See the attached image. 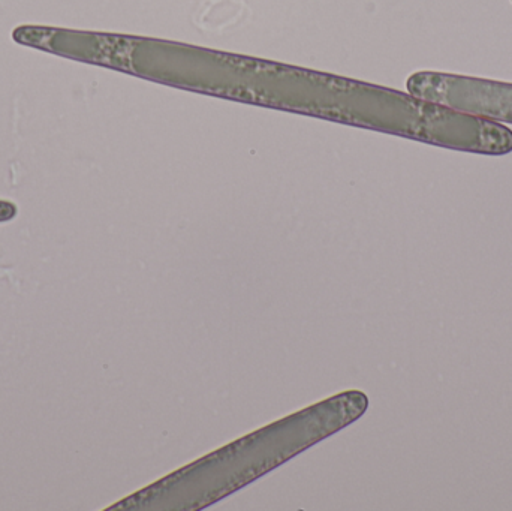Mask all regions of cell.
I'll list each match as a JSON object with an SVG mask.
<instances>
[{
    "instance_id": "cell-2",
    "label": "cell",
    "mask_w": 512,
    "mask_h": 511,
    "mask_svg": "<svg viewBox=\"0 0 512 511\" xmlns=\"http://www.w3.org/2000/svg\"><path fill=\"white\" fill-rule=\"evenodd\" d=\"M15 215V207L12 204L0 201V221L12 218Z\"/></svg>"
},
{
    "instance_id": "cell-1",
    "label": "cell",
    "mask_w": 512,
    "mask_h": 511,
    "mask_svg": "<svg viewBox=\"0 0 512 511\" xmlns=\"http://www.w3.org/2000/svg\"><path fill=\"white\" fill-rule=\"evenodd\" d=\"M409 95L512 125V83L447 72H415Z\"/></svg>"
}]
</instances>
